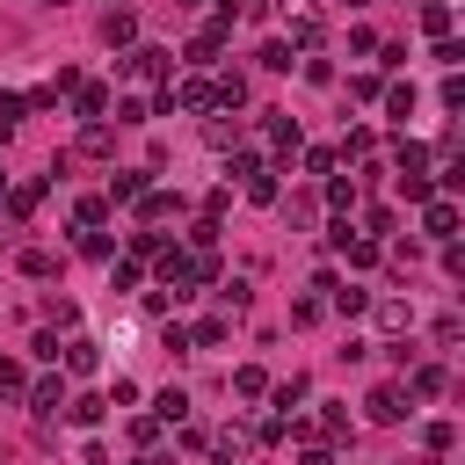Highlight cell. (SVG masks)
<instances>
[{"label": "cell", "instance_id": "37", "mask_svg": "<svg viewBox=\"0 0 465 465\" xmlns=\"http://www.w3.org/2000/svg\"><path fill=\"white\" fill-rule=\"evenodd\" d=\"M392 225H400V218H392V211H385V203H371V211H363V240H385V232H392Z\"/></svg>", "mask_w": 465, "mask_h": 465}, {"label": "cell", "instance_id": "32", "mask_svg": "<svg viewBox=\"0 0 465 465\" xmlns=\"http://www.w3.org/2000/svg\"><path fill=\"white\" fill-rule=\"evenodd\" d=\"M320 182H327V203L349 218V211H356V182H341V174H320Z\"/></svg>", "mask_w": 465, "mask_h": 465}, {"label": "cell", "instance_id": "42", "mask_svg": "<svg viewBox=\"0 0 465 465\" xmlns=\"http://www.w3.org/2000/svg\"><path fill=\"white\" fill-rule=\"evenodd\" d=\"M320 312H327L320 298H291V327H320Z\"/></svg>", "mask_w": 465, "mask_h": 465}, {"label": "cell", "instance_id": "36", "mask_svg": "<svg viewBox=\"0 0 465 465\" xmlns=\"http://www.w3.org/2000/svg\"><path fill=\"white\" fill-rule=\"evenodd\" d=\"M254 65H262V73H291V44H262Z\"/></svg>", "mask_w": 465, "mask_h": 465}, {"label": "cell", "instance_id": "38", "mask_svg": "<svg viewBox=\"0 0 465 465\" xmlns=\"http://www.w3.org/2000/svg\"><path fill=\"white\" fill-rule=\"evenodd\" d=\"M160 349H167L174 363H182V356H196V341H189V327H174V320H167V334H160Z\"/></svg>", "mask_w": 465, "mask_h": 465}, {"label": "cell", "instance_id": "40", "mask_svg": "<svg viewBox=\"0 0 465 465\" xmlns=\"http://www.w3.org/2000/svg\"><path fill=\"white\" fill-rule=\"evenodd\" d=\"M109 109H116V124H145V116H153V102H138V94H124V102H109Z\"/></svg>", "mask_w": 465, "mask_h": 465}, {"label": "cell", "instance_id": "39", "mask_svg": "<svg viewBox=\"0 0 465 465\" xmlns=\"http://www.w3.org/2000/svg\"><path fill=\"white\" fill-rule=\"evenodd\" d=\"M240 458H247V429H225L218 436V465H240Z\"/></svg>", "mask_w": 465, "mask_h": 465}, {"label": "cell", "instance_id": "47", "mask_svg": "<svg viewBox=\"0 0 465 465\" xmlns=\"http://www.w3.org/2000/svg\"><path fill=\"white\" fill-rule=\"evenodd\" d=\"M458 58H465V44H458V36H436V65H450V73H458Z\"/></svg>", "mask_w": 465, "mask_h": 465}, {"label": "cell", "instance_id": "54", "mask_svg": "<svg viewBox=\"0 0 465 465\" xmlns=\"http://www.w3.org/2000/svg\"><path fill=\"white\" fill-rule=\"evenodd\" d=\"M298 465H334V450H327V443H312V436H305V450H298Z\"/></svg>", "mask_w": 465, "mask_h": 465}, {"label": "cell", "instance_id": "5", "mask_svg": "<svg viewBox=\"0 0 465 465\" xmlns=\"http://www.w3.org/2000/svg\"><path fill=\"white\" fill-rule=\"evenodd\" d=\"M443 392H450V378H443L436 363H407V400H414V407H421V400H443Z\"/></svg>", "mask_w": 465, "mask_h": 465}, {"label": "cell", "instance_id": "4", "mask_svg": "<svg viewBox=\"0 0 465 465\" xmlns=\"http://www.w3.org/2000/svg\"><path fill=\"white\" fill-rule=\"evenodd\" d=\"M262 131H269V145H276V160H291V153L305 145V131H298V116H283V109H269V116H262Z\"/></svg>", "mask_w": 465, "mask_h": 465}, {"label": "cell", "instance_id": "41", "mask_svg": "<svg viewBox=\"0 0 465 465\" xmlns=\"http://www.w3.org/2000/svg\"><path fill=\"white\" fill-rule=\"evenodd\" d=\"M80 254H87V262H109V254H116V247H109V232H102V225H94V232H80Z\"/></svg>", "mask_w": 465, "mask_h": 465}, {"label": "cell", "instance_id": "2", "mask_svg": "<svg viewBox=\"0 0 465 465\" xmlns=\"http://www.w3.org/2000/svg\"><path fill=\"white\" fill-rule=\"evenodd\" d=\"M174 73V51H160V44H131L124 51V80H167Z\"/></svg>", "mask_w": 465, "mask_h": 465}, {"label": "cell", "instance_id": "30", "mask_svg": "<svg viewBox=\"0 0 465 465\" xmlns=\"http://www.w3.org/2000/svg\"><path fill=\"white\" fill-rule=\"evenodd\" d=\"M378 94H385V116H392V124L414 116V87H378Z\"/></svg>", "mask_w": 465, "mask_h": 465}, {"label": "cell", "instance_id": "13", "mask_svg": "<svg viewBox=\"0 0 465 465\" xmlns=\"http://www.w3.org/2000/svg\"><path fill=\"white\" fill-rule=\"evenodd\" d=\"M58 356H65V371H73V378H87V371L102 363V349H94L87 334H73V341H58Z\"/></svg>", "mask_w": 465, "mask_h": 465}, {"label": "cell", "instance_id": "15", "mask_svg": "<svg viewBox=\"0 0 465 465\" xmlns=\"http://www.w3.org/2000/svg\"><path fill=\"white\" fill-rule=\"evenodd\" d=\"M29 407H36V414H58V407H65V378H58V371L36 378V385H29Z\"/></svg>", "mask_w": 465, "mask_h": 465}, {"label": "cell", "instance_id": "27", "mask_svg": "<svg viewBox=\"0 0 465 465\" xmlns=\"http://www.w3.org/2000/svg\"><path fill=\"white\" fill-rule=\"evenodd\" d=\"M400 196H407V203H429V196H436V174H429V167L400 174Z\"/></svg>", "mask_w": 465, "mask_h": 465}, {"label": "cell", "instance_id": "56", "mask_svg": "<svg viewBox=\"0 0 465 465\" xmlns=\"http://www.w3.org/2000/svg\"><path fill=\"white\" fill-rule=\"evenodd\" d=\"M407 7H421V0H407Z\"/></svg>", "mask_w": 465, "mask_h": 465}, {"label": "cell", "instance_id": "12", "mask_svg": "<svg viewBox=\"0 0 465 465\" xmlns=\"http://www.w3.org/2000/svg\"><path fill=\"white\" fill-rule=\"evenodd\" d=\"M371 312H378L385 334H407V327H414V305H407V298H371Z\"/></svg>", "mask_w": 465, "mask_h": 465}, {"label": "cell", "instance_id": "6", "mask_svg": "<svg viewBox=\"0 0 465 465\" xmlns=\"http://www.w3.org/2000/svg\"><path fill=\"white\" fill-rule=\"evenodd\" d=\"M102 44H109V51H131V44H138V15H131V7H109V15H102Z\"/></svg>", "mask_w": 465, "mask_h": 465}, {"label": "cell", "instance_id": "20", "mask_svg": "<svg viewBox=\"0 0 465 465\" xmlns=\"http://www.w3.org/2000/svg\"><path fill=\"white\" fill-rule=\"evenodd\" d=\"M320 36H327V22H320V15L305 7V15L291 22V44H298V51H320Z\"/></svg>", "mask_w": 465, "mask_h": 465}, {"label": "cell", "instance_id": "11", "mask_svg": "<svg viewBox=\"0 0 465 465\" xmlns=\"http://www.w3.org/2000/svg\"><path fill=\"white\" fill-rule=\"evenodd\" d=\"M211 109H247V73H218L211 80Z\"/></svg>", "mask_w": 465, "mask_h": 465}, {"label": "cell", "instance_id": "43", "mask_svg": "<svg viewBox=\"0 0 465 465\" xmlns=\"http://www.w3.org/2000/svg\"><path fill=\"white\" fill-rule=\"evenodd\" d=\"M160 247H167V240H160V232H131V262H153V254H160Z\"/></svg>", "mask_w": 465, "mask_h": 465}, {"label": "cell", "instance_id": "3", "mask_svg": "<svg viewBox=\"0 0 465 465\" xmlns=\"http://www.w3.org/2000/svg\"><path fill=\"white\" fill-rule=\"evenodd\" d=\"M421 232H429V240H458V203H450L443 189L421 203Z\"/></svg>", "mask_w": 465, "mask_h": 465}, {"label": "cell", "instance_id": "52", "mask_svg": "<svg viewBox=\"0 0 465 465\" xmlns=\"http://www.w3.org/2000/svg\"><path fill=\"white\" fill-rule=\"evenodd\" d=\"M44 312H51V327H73V320H80V305H73V298H51Z\"/></svg>", "mask_w": 465, "mask_h": 465}, {"label": "cell", "instance_id": "22", "mask_svg": "<svg viewBox=\"0 0 465 465\" xmlns=\"http://www.w3.org/2000/svg\"><path fill=\"white\" fill-rule=\"evenodd\" d=\"M36 203H44V182H15L7 189V218H29Z\"/></svg>", "mask_w": 465, "mask_h": 465}, {"label": "cell", "instance_id": "46", "mask_svg": "<svg viewBox=\"0 0 465 465\" xmlns=\"http://www.w3.org/2000/svg\"><path fill=\"white\" fill-rule=\"evenodd\" d=\"M22 109H29V102H22V94H0V138H7V131H15V124H22Z\"/></svg>", "mask_w": 465, "mask_h": 465}, {"label": "cell", "instance_id": "57", "mask_svg": "<svg viewBox=\"0 0 465 465\" xmlns=\"http://www.w3.org/2000/svg\"><path fill=\"white\" fill-rule=\"evenodd\" d=\"M0 189H7V174H0Z\"/></svg>", "mask_w": 465, "mask_h": 465}, {"label": "cell", "instance_id": "19", "mask_svg": "<svg viewBox=\"0 0 465 465\" xmlns=\"http://www.w3.org/2000/svg\"><path fill=\"white\" fill-rule=\"evenodd\" d=\"M269 400H276V407H283V414H291V407H298V400H312V378H305V371H291V378H283V385H269Z\"/></svg>", "mask_w": 465, "mask_h": 465}, {"label": "cell", "instance_id": "17", "mask_svg": "<svg viewBox=\"0 0 465 465\" xmlns=\"http://www.w3.org/2000/svg\"><path fill=\"white\" fill-rule=\"evenodd\" d=\"M327 305H334L341 320H356V312H371V291H356V283H334V291H327Z\"/></svg>", "mask_w": 465, "mask_h": 465}, {"label": "cell", "instance_id": "50", "mask_svg": "<svg viewBox=\"0 0 465 465\" xmlns=\"http://www.w3.org/2000/svg\"><path fill=\"white\" fill-rule=\"evenodd\" d=\"M298 153H305V174H327V167H334V153H327V145H298Z\"/></svg>", "mask_w": 465, "mask_h": 465}, {"label": "cell", "instance_id": "9", "mask_svg": "<svg viewBox=\"0 0 465 465\" xmlns=\"http://www.w3.org/2000/svg\"><path fill=\"white\" fill-rule=\"evenodd\" d=\"M131 203H138V218H145V225H160V218H174V211H182V196H174V189H138Z\"/></svg>", "mask_w": 465, "mask_h": 465}, {"label": "cell", "instance_id": "28", "mask_svg": "<svg viewBox=\"0 0 465 465\" xmlns=\"http://www.w3.org/2000/svg\"><path fill=\"white\" fill-rule=\"evenodd\" d=\"M73 225H80V232L109 225V203H102V196H80V203H73Z\"/></svg>", "mask_w": 465, "mask_h": 465}, {"label": "cell", "instance_id": "45", "mask_svg": "<svg viewBox=\"0 0 465 465\" xmlns=\"http://www.w3.org/2000/svg\"><path fill=\"white\" fill-rule=\"evenodd\" d=\"M131 443H138V450L160 443V421H153V414H131Z\"/></svg>", "mask_w": 465, "mask_h": 465}, {"label": "cell", "instance_id": "29", "mask_svg": "<svg viewBox=\"0 0 465 465\" xmlns=\"http://www.w3.org/2000/svg\"><path fill=\"white\" fill-rule=\"evenodd\" d=\"M225 334H232V320H225V312H211V320H203L189 341H196V349H225Z\"/></svg>", "mask_w": 465, "mask_h": 465}, {"label": "cell", "instance_id": "16", "mask_svg": "<svg viewBox=\"0 0 465 465\" xmlns=\"http://www.w3.org/2000/svg\"><path fill=\"white\" fill-rule=\"evenodd\" d=\"M421 450L429 458H450L458 450V421H421Z\"/></svg>", "mask_w": 465, "mask_h": 465}, {"label": "cell", "instance_id": "24", "mask_svg": "<svg viewBox=\"0 0 465 465\" xmlns=\"http://www.w3.org/2000/svg\"><path fill=\"white\" fill-rule=\"evenodd\" d=\"M392 167H400V174L429 167V145H421V138H400V145H392Z\"/></svg>", "mask_w": 465, "mask_h": 465}, {"label": "cell", "instance_id": "1", "mask_svg": "<svg viewBox=\"0 0 465 465\" xmlns=\"http://www.w3.org/2000/svg\"><path fill=\"white\" fill-rule=\"evenodd\" d=\"M363 414H371L378 429H400V421L414 414V400H407V385H371V392H363Z\"/></svg>", "mask_w": 465, "mask_h": 465}, {"label": "cell", "instance_id": "31", "mask_svg": "<svg viewBox=\"0 0 465 465\" xmlns=\"http://www.w3.org/2000/svg\"><path fill=\"white\" fill-rule=\"evenodd\" d=\"M225 116H232V109H225ZM225 116H211V124H203V138H211L218 153H232V145H240V124H225Z\"/></svg>", "mask_w": 465, "mask_h": 465}, {"label": "cell", "instance_id": "44", "mask_svg": "<svg viewBox=\"0 0 465 465\" xmlns=\"http://www.w3.org/2000/svg\"><path fill=\"white\" fill-rule=\"evenodd\" d=\"M225 305H232V312H247V305H254V283H247V276H232V283H225Z\"/></svg>", "mask_w": 465, "mask_h": 465}, {"label": "cell", "instance_id": "7", "mask_svg": "<svg viewBox=\"0 0 465 465\" xmlns=\"http://www.w3.org/2000/svg\"><path fill=\"white\" fill-rule=\"evenodd\" d=\"M109 102H116V94H109L102 80H80V87H73V116H80V124H94V116H109Z\"/></svg>", "mask_w": 465, "mask_h": 465}, {"label": "cell", "instance_id": "53", "mask_svg": "<svg viewBox=\"0 0 465 465\" xmlns=\"http://www.w3.org/2000/svg\"><path fill=\"white\" fill-rule=\"evenodd\" d=\"M458 334H465V320H458V312H443V320H436V341H443V349H458Z\"/></svg>", "mask_w": 465, "mask_h": 465}, {"label": "cell", "instance_id": "55", "mask_svg": "<svg viewBox=\"0 0 465 465\" xmlns=\"http://www.w3.org/2000/svg\"><path fill=\"white\" fill-rule=\"evenodd\" d=\"M341 7H371V0H341Z\"/></svg>", "mask_w": 465, "mask_h": 465}, {"label": "cell", "instance_id": "35", "mask_svg": "<svg viewBox=\"0 0 465 465\" xmlns=\"http://www.w3.org/2000/svg\"><path fill=\"white\" fill-rule=\"evenodd\" d=\"M15 392H29V371L15 356H0V400H15Z\"/></svg>", "mask_w": 465, "mask_h": 465}, {"label": "cell", "instance_id": "51", "mask_svg": "<svg viewBox=\"0 0 465 465\" xmlns=\"http://www.w3.org/2000/svg\"><path fill=\"white\" fill-rule=\"evenodd\" d=\"M109 291H138V262H116L109 269Z\"/></svg>", "mask_w": 465, "mask_h": 465}, {"label": "cell", "instance_id": "14", "mask_svg": "<svg viewBox=\"0 0 465 465\" xmlns=\"http://www.w3.org/2000/svg\"><path fill=\"white\" fill-rule=\"evenodd\" d=\"M153 421H160V429H182V421H189V392H182V385H167V392L153 400Z\"/></svg>", "mask_w": 465, "mask_h": 465}, {"label": "cell", "instance_id": "26", "mask_svg": "<svg viewBox=\"0 0 465 465\" xmlns=\"http://www.w3.org/2000/svg\"><path fill=\"white\" fill-rule=\"evenodd\" d=\"M240 189H247V203H276V196H283V189H276V174H269V167H254V174H247V182H240Z\"/></svg>", "mask_w": 465, "mask_h": 465}, {"label": "cell", "instance_id": "10", "mask_svg": "<svg viewBox=\"0 0 465 465\" xmlns=\"http://www.w3.org/2000/svg\"><path fill=\"white\" fill-rule=\"evenodd\" d=\"M58 414H65L73 429H94V421L109 414V400H94V392H65V407H58Z\"/></svg>", "mask_w": 465, "mask_h": 465}, {"label": "cell", "instance_id": "33", "mask_svg": "<svg viewBox=\"0 0 465 465\" xmlns=\"http://www.w3.org/2000/svg\"><path fill=\"white\" fill-rule=\"evenodd\" d=\"M283 218H291L298 232H305V225H320V196H291V203H283Z\"/></svg>", "mask_w": 465, "mask_h": 465}, {"label": "cell", "instance_id": "49", "mask_svg": "<svg viewBox=\"0 0 465 465\" xmlns=\"http://www.w3.org/2000/svg\"><path fill=\"white\" fill-rule=\"evenodd\" d=\"M378 87H385L378 73H356V80H349V94H356V102H378Z\"/></svg>", "mask_w": 465, "mask_h": 465}, {"label": "cell", "instance_id": "34", "mask_svg": "<svg viewBox=\"0 0 465 465\" xmlns=\"http://www.w3.org/2000/svg\"><path fill=\"white\" fill-rule=\"evenodd\" d=\"M421 29L429 36H450V0H421Z\"/></svg>", "mask_w": 465, "mask_h": 465}, {"label": "cell", "instance_id": "8", "mask_svg": "<svg viewBox=\"0 0 465 465\" xmlns=\"http://www.w3.org/2000/svg\"><path fill=\"white\" fill-rule=\"evenodd\" d=\"M80 153H87V160H109V153H116V124H109V116L80 124Z\"/></svg>", "mask_w": 465, "mask_h": 465}, {"label": "cell", "instance_id": "21", "mask_svg": "<svg viewBox=\"0 0 465 465\" xmlns=\"http://www.w3.org/2000/svg\"><path fill=\"white\" fill-rule=\"evenodd\" d=\"M371 153H378V131L356 124V131H341V153H334V160H371Z\"/></svg>", "mask_w": 465, "mask_h": 465}, {"label": "cell", "instance_id": "48", "mask_svg": "<svg viewBox=\"0 0 465 465\" xmlns=\"http://www.w3.org/2000/svg\"><path fill=\"white\" fill-rule=\"evenodd\" d=\"M305 80H312V87H327V80H334V65H327L320 51H305Z\"/></svg>", "mask_w": 465, "mask_h": 465}, {"label": "cell", "instance_id": "25", "mask_svg": "<svg viewBox=\"0 0 465 465\" xmlns=\"http://www.w3.org/2000/svg\"><path fill=\"white\" fill-rule=\"evenodd\" d=\"M138 189H145V167H116V174H109V196H116V203H131Z\"/></svg>", "mask_w": 465, "mask_h": 465}, {"label": "cell", "instance_id": "23", "mask_svg": "<svg viewBox=\"0 0 465 465\" xmlns=\"http://www.w3.org/2000/svg\"><path fill=\"white\" fill-rule=\"evenodd\" d=\"M15 269H22V276H36V283H44V276H51V269H58V254H51V247H22V254H15Z\"/></svg>", "mask_w": 465, "mask_h": 465}, {"label": "cell", "instance_id": "18", "mask_svg": "<svg viewBox=\"0 0 465 465\" xmlns=\"http://www.w3.org/2000/svg\"><path fill=\"white\" fill-rule=\"evenodd\" d=\"M232 392H240V400H269V371H262V363H240V371H232Z\"/></svg>", "mask_w": 465, "mask_h": 465}]
</instances>
